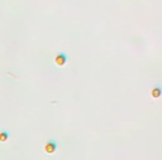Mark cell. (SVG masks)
I'll return each mask as SVG.
<instances>
[{"mask_svg":"<svg viewBox=\"0 0 162 160\" xmlns=\"http://www.w3.org/2000/svg\"><path fill=\"white\" fill-rule=\"evenodd\" d=\"M57 146H58V145H57V143H56L55 140H48V141H47V143L44 144L43 149H44V151H46L47 154H50V155H51V154H53V153L57 150Z\"/></svg>","mask_w":162,"mask_h":160,"instance_id":"obj_1","label":"cell"},{"mask_svg":"<svg viewBox=\"0 0 162 160\" xmlns=\"http://www.w3.org/2000/svg\"><path fill=\"white\" fill-rule=\"evenodd\" d=\"M66 62H67V56H66L65 53H58L57 56L55 57V63H56L58 67L65 66Z\"/></svg>","mask_w":162,"mask_h":160,"instance_id":"obj_2","label":"cell"},{"mask_svg":"<svg viewBox=\"0 0 162 160\" xmlns=\"http://www.w3.org/2000/svg\"><path fill=\"white\" fill-rule=\"evenodd\" d=\"M152 97L153 98H158V97H161V95H162V87L161 86H154V87L152 88Z\"/></svg>","mask_w":162,"mask_h":160,"instance_id":"obj_3","label":"cell"},{"mask_svg":"<svg viewBox=\"0 0 162 160\" xmlns=\"http://www.w3.org/2000/svg\"><path fill=\"white\" fill-rule=\"evenodd\" d=\"M8 139H9V132L8 131H5V130L0 131V143H7Z\"/></svg>","mask_w":162,"mask_h":160,"instance_id":"obj_4","label":"cell"}]
</instances>
